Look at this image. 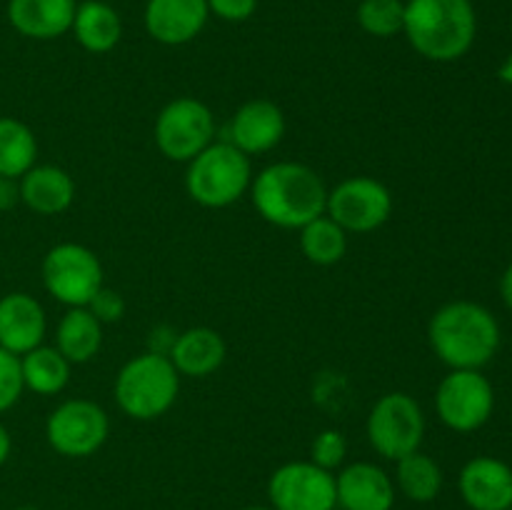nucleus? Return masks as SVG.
I'll use <instances>...</instances> for the list:
<instances>
[{
    "mask_svg": "<svg viewBox=\"0 0 512 510\" xmlns=\"http://www.w3.org/2000/svg\"><path fill=\"white\" fill-rule=\"evenodd\" d=\"M208 0H148L143 25L160 45H185L208 25Z\"/></svg>",
    "mask_w": 512,
    "mask_h": 510,
    "instance_id": "nucleus-14",
    "label": "nucleus"
},
{
    "mask_svg": "<svg viewBox=\"0 0 512 510\" xmlns=\"http://www.w3.org/2000/svg\"><path fill=\"white\" fill-rule=\"evenodd\" d=\"M458 488L473 510L512 508V468L490 455H478L463 465Z\"/></svg>",
    "mask_w": 512,
    "mask_h": 510,
    "instance_id": "nucleus-15",
    "label": "nucleus"
},
{
    "mask_svg": "<svg viewBox=\"0 0 512 510\" xmlns=\"http://www.w3.org/2000/svg\"><path fill=\"white\" fill-rule=\"evenodd\" d=\"M55 348L70 365L90 363L103 348V323L88 308H68L55 328Z\"/></svg>",
    "mask_w": 512,
    "mask_h": 510,
    "instance_id": "nucleus-22",
    "label": "nucleus"
},
{
    "mask_svg": "<svg viewBox=\"0 0 512 510\" xmlns=\"http://www.w3.org/2000/svg\"><path fill=\"white\" fill-rule=\"evenodd\" d=\"M73 365L65 360L55 345H38L30 353L20 355V373H23L25 390L35 395H58L70 383Z\"/></svg>",
    "mask_w": 512,
    "mask_h": 510,
    "instance_id": "nucleus-23",
    "label": "nucleus"
},
{
    "mask_svg": "<svg viewBox=\"0 0 512 510\" xmlns=\"http://www.w3.org/2000/svg\"><path fill=\"white\" fill-rule=\"evenodd\" d=\"M240 510H273V508H263V505H250V508H240Z\"/></svg>",
    "mask_w": 512,
    "mask_h": 510,
    "instance_id": "nucleus-36",
    "label": "nucleus"
},
{
    "mask_svg": "<svg viewBox=\"0 0 512 510\" xmlns=\"http://www.w3.org/2000/svg\"><path fill=\"white\" fill-rule=\"evenodd\" d=\"M428 340L440 363L450 370H480L500 348V325L485 305L453 300L435 310Z\"/></svg>",
    "mask_w": 512,
    "mask_h": 510,
    "instance_id": "nucleus-2",
    "label": "nucleus"
},
{
    "mask_svg": "<svg viewBox=\"0 0 512 510\" xmlns=\"http://www.w3.org/2000/svg\"><path fill=\"white\" fill-rule=\"evenodd\" d=\"M208 10L225 23H245L258 10V0H208Z\"/></svg>",
    "mask_w": 512,
    "mask_h": 510,
    "instance_id": "nucleus-31",
    "label": "nucleus"
},
{
    "mask_svg": "<svg viewBox=\"0 0 512 510\" xmlns=\"http://www.w3.org/2000/svg\"><path fill=\"white\" fill-rule=\"evenodd\" d=\"M250 200L265 223L283 230H300L325 215L328 188L310 165L278 160L265 165L250 183Z\"/></svg>",
    "mask_w": 512,
    "mask_h": 510,
    "instance_id": "nucleus-1",
    "label": "nucleus"
},
{
    "mask_svg": "<svg viewBox=\"0 0 512 510\" xmlns=\"http://www.w3.org/2000/svg\"><path fill=\"white\" fill-rule=\"evenodd\" d=\"M268 498L273 510H335V475L310 460H293L270 475Z\"/></svg>",
    "mask_w": 512,
    "mask_h": 510,
    "instance_id": "nucleus-12",
    "label": "nucleus"
},
{
    "mask_svg": "<svg viewBox=\"0 0 512 510\" xmlns=\"http://www.w3.org/2000/svg\"><path fill=\"white\" fill-rule=\"evenodd\" d=\"M335 493L343 510H390L395 505V483L380 465L350 463L335 475Z\"/></svg>",
    "mask_w": 512,
    "mask_h": 510,
    "instance_id": "nucleus-17",
    "label": "nucleus"
},
{
    "mask_svg": "<svg viewBox=\"0 0 512 510\" xmlns=\"http://www.w3.org/2000/svg\"><path fill=\"white\" fill-rule=\"evenodd\" d=\"M285 135V115L273 100L255 98L240 105L228 125V143H233L248 158L263 155L280 145Z\"/></svg>",
    "mask_w": 512,
    "mask_h": 510,
    "instance_id": "nucleus-13",
    "label": "nucleus"
},
{
    "mask_svg": "<svg viewBox=\"0 0 512 510\" xmlns=\"http://www.w3.org/2000/svg\"><path fill=\"white\" fill-rule=\"evenodd\" d=\"M70 33L75 35L83 50L93 55H105L123 38V20H120L118 10L105 0H83L75 8Z\"/></svg>",
    "mask_w": 512,
    "mask_h": 510,
    "instance_id": "nucleus-21",
    "label": "nucleus"
},
{
    "mask_svg": "<svg viewBox=\"0 0 512 510\" xmlns=\"http://www.w3.org/2000/svg\"><path fill=\"white\" fill-rule=\"evenodd\" d=\"M493 408L495 390L480 370H450L435 390V413L455 433L483 428Z\"/></svg>",
    "mask_w": 512,
    "mask_h": 510,
    "instance_id": "nucleus-11",
    "label": "nucleus"
},
{
    "mask_svg": "<svg viewBox=\"0 0 512 510\" xmlns=\"http://www.w3.org/2000/svg\"><path fill=\"white\" fill-rule=\"evenodd\" d=\"M368 443L385 460H400L420 450L425 438V415L413 395L395 390L375 400L365 423Z\"/></svg>",
    "mask_w": 512,
    "mask_h": 510,
    "instance_id": "nucleus-6",
    "label": "nucleus"
},
{
    "mask_svg": "<svg viewBox=\"0 0 512 510\" xmlns=\"http://www.w3.org/2000/svg\"><path fill=\"white\" fill-rule=\"evenodd\" d=\"M20 203V185L15 178H0V210H13Z\"/></svg>",
    "mask_w": 512,
    "mask_h": 510,
    "instance_id": "nucleus-32",
    "label": "nucleus"
},
{
    "mask_svg": "<svg viewBox=\"0 0 512 510\" xmlns=\"http://www.w3.org/2000/svg\"><path fill=\"white\" fill-rule=\"evenodd\" d=\"M498 78L503 80L505 85H512V50H510V55H508V58H505V63L500 65V70H498Z\"/></svg>",
    "mask_w": 512,
    "mask_h": 510,
    "instance_id": "nucleus-35",
    "label": "nucleus"
},
{
    "mask_svg": "<svg viewBox=\"0 0 512 510\" xmlns=\"http://www.w3.org/2000/svg\"><path fill=\"white\" fill-rule=\"evenodd\" d=\"M300 250L313 265L328 268L340 263L348 253V233L333 218L320 215L300 228Z\"/></svg>",
    "mask_w": 512,
    "mask_h": 510,
    "instance_id": "nucleus-26",
    "label": "nucleus"
},
{
    "mask_svg": "<svg viewBox=\"0 0 512 510\" xmlns=\"http://www.w3.org/2000/svg\"><path fill=\"white\" fill-rule=\"evenodd\" d=\"M500 295H503V303L512 310V263L505 268L503 278H500Z\"/></svg>",
    "mask_w": 512,
    "mask_h": 510,
    "instance_id": "nucleus-33",
    "label": "nucleus"
},
{
    "mask_svg": "<svg viewBox=\"0 0 512 510\" xmlns=\"http://www.w3.org/2000/svg\"><path fill=\"white\" fill-rule=\"evenodd\" d=\"M43 285L65 308H85L103 288V263L80 243H58L45 253L40 265Z\"/></svg>",
    "mask_w": 512,
    "mask_h": 510,
    "instance_id": "nucleus-7",
    "label": "nucleus"
},
{
    "mask_svg": "<svg viewBox=\"0 0 512 510\" xmlns=\"http://www.w3.org/2000/svg\"><path fill=\"white\" fill-rule=\"evenodd\" d=\"M345 455H348V440L340 430L325 428L310 443V463H315L323 470H338L343 468Z\"/></svg>",
    "mask_w": 512,
    "mask_h": 510,
    "instance_id": "nucleus-28",
    "label": "nucleus"
},
{
    "mask_svg": "<svg viewBox=\"0 0 512 510\" xmlns=\"http://www.w3.org/2000/svg\"><path fill=\"white\" fill-rule=\"evenodd\" d=\"M253 183V165L228 140H213L185 170V190L200 208L220 210L238 203Z\"/></svg>",
    "mask_w": 512,
    "mask_h": 510,
    "instance_id": "nucleus-5",
    "label": "nucleus"
},
{
    "mask_svg": "<svg viewBox=\"0 0 512 510\" xmlns=\"http://www.w3.org/2000/svg\"><path fill=\"white\" fill-rule=\"evenodd\" d=\"M395 485L413 503H430L443 490V470L423 450L395 460Z\"/></svg>",
    "mask_w": 512,
    "mask_h": 510,
    "instance_id": "nucleus-24",
    "label": "nucleus"
},
{
    "mask_svg": "<svg viewBox=\"0 0 512 510\" xmlns=\"http://www.w3.org/2000/svg\"><path fill=\"white\" fill-rule=\"evenodd\" d=\"M20 203L38 215H60L73 205L75 180L58 165H38L18 178Z\"/></svg>",
    "mask_w": 512,
    "mask_h": 510,
    "instance_id": "nucleus-20",
    "label": "nucleus"
},
{
    "mask_svg": "<svg viewBox=\"0 0 512 510\" xmlns=\"http://www.w3.org/2000/svg\"><path fill=\"white\" fill-rule=\"evenodd\" d=\"M325 215L333 218L345 233H373L393 215V193L385 183L370 175H353L328 190Z\"/></svg>",
    "mask_w": 512,
    "mask_h": 510,
    "instance_id": "nucleus-9",
    "label": "nucleus"
},
{
    "mask_svg": "<svg viewBox=\"0 0 512 510\" xmlns=\"http://www.w3.org/2000/svg\"><path fill=\"white\" fill-rule=\"evenodd\" d=\"M23 373H20V358L0 348V413L13 408L23 395Z\"/></svg>",
    "mask_w": 512,
    "mask_h": 510,
    "instance_id": "nucleus-29",
    "label": "nucleus"
},
{
    "mask_svg": "<svg viewBox=\"0 0 512 510\" xmlns=\"http://www.w3.org/2000/svg\"><path fill=\"white\" fill-rule=\"evenodd\" d=\"M355 20L373 38H393L403 33L405 0H360Z\"/></svg>",
    "mask_w": 512,
    "mask_h": 510,
    "instance_id": "nucleus-27",
    "label": "nucleus"
},
{
    "mask_svg": "<svg viewBox=\"0 0 512 510\" xmlns=\"http://www.w3.org/2000/svg\"><path fill=\"white\" fill-rule=\"evenodd\" d=\"M75 0H8V23L15 33L30 40H55L70 33L75 18Z\"/></svg>",
    "mask_w": 512,
    "mask_h": 510,
    "instance_id": "nucleus-18",
    "label": "nucleus"
},
{
    "mask_svg": "<svg viewBox=\"0 0 512 510\" xmlns=\"http://www.w3.org/2000/svg\"><path fill=\"white\" fill-rule=\"evenodd\" d=\"M403 35L433 63H455L473 48L478 15L470 0H405Z\"/></svg>",
    "mask_w": 512,
    "mask_h": 510,
    "instance_id": "nucleus-3",
    "label": "nucleus"
},
{
    "mask_svg": "<svg viewBox=\"0 0 512 510\" xmlns=\"http://www.w3.org/2000/svg\"><path fill=\"white\" fill-rule=\"evenodd\" d=\"M85 308H88L103 325L118 323V320H123L125 315V298L118 293V290L105 288L103 285V288L90 298V303L85 305Z\"/></svg>",
    "mask_w": 512,
    "mask_h": 510,
    "instance_id": "nucleus-30",
    "label": "nucleus"
},
{
    "mask_svg": "<svg viewBox=\"0 0 512 510\" xmlns=\"http://www.w3.org/2000/svg\"><path fill=\"white\" fill-rule=\"evenodd\" d=\"M508 510H512V508H508Z\"/></svg>",
    "mask_w": 512,
    "mask_h": 510,
    "instance_id": "nucleus-38",
    "label": "nucleus"
},
{
    "mask_svg": "<svg viewBox=\"0 0 512 510\" xmlns=\"http://www.w3.org/2000/svg\"><path fill=\"white\" fill-rule=\"evenodd\" d=\"M228 345L218 330L208 325H195L175 335V343L170 348L168 358L180 373V378H208L220 365L225 363Z\"/></svg>",
    "mask_w": 512,
    "mask_h": 510,
    "instance_id": "nucleus-19",
    "label": "nucleus"
},
{
    "mask_svg": "<svg viewBox=\"0 0 512 510\" xmlns=\"http://www.w3.org/2000/svg\"><path fill=\"white\" fill-rule=\"evenodd\" d=\"M15 510H38V508H30V505H25V508H15Z\"/></svg>",
    "mask_w": 512,
    "mask_h": 510,
    "instance_id": "nucleus-37",
    "label": "nucleus"
},
{
    "mask_svg": "<svg viewBox=\"0 0 512 510\" xmlns=\"http://www.w3.org/2000/svg\"><path fill=\"white\" fill-rule=\"evenodd\" d=\"M110 418L95 400L70 398L60 403L45 420L48 445L63 458H88L105 445Z\"/></svg>",
    "mask_w": 512,
    "mask_h": 510,
    "instance_id": "nucleus-10",
    "label": "nucleus"
},
{
    "mask_svg": "<svg viewBox=\"0 0 512 510\" xmlns=\"http://www.w3.org/2000/svg\"><path fill=\"white\" fill-rule=\"evenodd\" d=\"M155 145L175 163H190L215 140V115L203 100L175 98L155 118Z\"/></svg>",
    "mask_w": 512,
    "mask_h": 510,
    "instance_id": "nucleus-8",
    "label": "nucleus"
},
{
    "mask_svg": "<svg viewBox=\"0 0 512 510\" xmlns=\"http://www.w3.org/2000/svg\"><path fill=\"white\" fill-rule=\"evenodd\" d=\"M48 318L30 293H8L0 298V348L13 355H25L43 345Z\"/></svg>",
    "mask_w": 512,
    "mask_h": 510,
    "instance_id": "nucleus-16",
    "label": "nucleus"
},
{
    "mask_svg": "<svg viewBox=\"0 0 512 510\" xmlns=\"http://www.w3.org/2000/svg\"><path fill=\"white\" fill-rule=\"evenodd\" d=\"M10 450H13V440H10L8 428H5V425L0 423V468H3V465L8 463Z\"/></svg>",
    "mask_w": 512,
    "mask_h": 510,
    "instance_id": "nucleus-34",
    "label": "nucleus"
},
{
    "mask_svg": "<svg viewBox=\"0 0 512 510\" xmlns=\"http://www.w3.org/2000/svg\"><path fill=\"white\" fill-rule=\"evenodd\" d=\"M38 160V138L23 120L0 115V178L28 173Z\"/></svg>",
    "mask_w": 512,
    "mask_h": 510,
    "instance_id": "nucleus-25",
    "label": "nucleus"
},
{
    "mask_svg": "<svg viewBox=\"0 0 512 510\" xmlns=\"http://www.w3.org/2000/svg\"><path fill=\"white\" fill-rule=\"evenodd\" d=\"M115 403L133 420H158L175 405L180 393V373L168 355L145 353L130 358L113 383Z\"/></svg>",
    "mask_w": 512,
    "mask_h": 510,
    "instance_id": "nucleus-4",
    "label": "nucleus"
}]
</instances>
